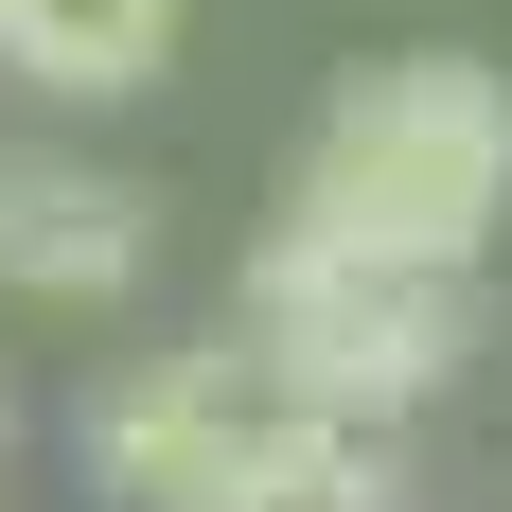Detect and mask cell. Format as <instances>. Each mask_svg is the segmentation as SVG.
Segmentation results:
<instances>
[{
	"label": "cell",
	"instance_id": "cell-1",
	"mask_svg": "<svg viewBox=\"0 0 512 512\" xmlns=\"http://www.w3.org/2000/svg\"><path fill=\"white\" fill-rule=\"evenodd\" d=\"M495 212H512V71H477V53H371L283 177V230L424 248V265H477Z\"/></svg>",
	"mask_w": 512,
	"mask_h": 512
},
{
	"label": "cell",
	"instance_id": "cell-2",
	"mask_svg": "<svg viewBox=\"0 0 512 512\" xmlns=\"http://www.w3.org/2000/svg\"><path fill=\"white\" fill-rule=\"evenodd\" d=\"M248 354L283 371V407L407 424V407H442L460 354H477V265L336 248V230H265V248H248Z\"/></svg>",
	"mask_w": 512,
	"mask_h": 512
},
{
	"label": "cell",
	"instance_id": "cell-3",
	"mask_svg": "<svg viewBox=\"0 0 512 512\" xmlns=\"http://www.w3.org/2000/svg\"><path fill=\"white\" fill-rule=\"evenodd\" d=\"M265 424H283V371H265L248 318H230V336H195V354H159V371L106 389L89 477H106L124 512H212V495H230V460H248Z\"/></svg>",
	"mask_w": 512,
	"mask_h": 512
},
{
	"label": "cell",
	"instance_id": "cell-4",
	"mask_svg": "<svg viewBox=\"0 0 512 512\" xmlns=\"http://www.w3.org/2000/svg\"><path fill=\"white\" fill-rule=\"evenodd\" d=\"M159 248L142 177H89V159H0V283L18 301H124Z\"/></svg>",
	"mask_w": 512,
	"mask_h": 512
},
{
	"label": "cell",
	"instance_id": "cell-5",
	"mask_svg": "<svg viewBox=\"0 0 512 512\" xmlns=\"http://www.w3.org/2000/svg\"><path fill=\"white\" fill-rule=\"evenodd\" d=\"M0 71L53 106H124L177 71V0H0Z\"/></svg>",
	"mask_w": 512,
	"mask_h": 512
},
{
	"label": "cell",
	"instance_id": "cell-6",
	"mask_svg": "<svg viewBox=\"0 0 512 512\" xmlns=\"http://www.w3.org/2000/svg\"><path fill=\"white\" fill-rule=\"evenodd\" d=\"M212 512H407V495H389V424L283 407L248 460H230V495H212Z\"/></svg>",
	"mask_w": 512,
	"mask_h": 512
}]
</instances>
